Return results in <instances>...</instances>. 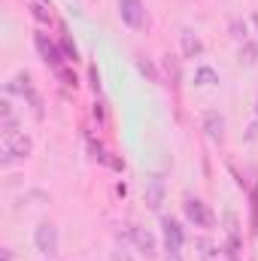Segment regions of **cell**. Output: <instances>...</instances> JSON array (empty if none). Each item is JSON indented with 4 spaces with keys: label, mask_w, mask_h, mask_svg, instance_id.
I'll return each instance as SVG.
<instances>
[{
    "label": "cell",
    "mask_w": 258,
    "mask_h": 261,
    "mask_svg": "<svg viewBox=\"0 0 258 261\" xmlns=\"http://www.w3.org/2000/svg\"><path fill=\"white\" fill-rule=\"evenodd\" d=\"M34 49H37V55H40V61L46 67H52V70H61L64 67V52H61V46L49 37V34H43V31H37L34 34Z\"/></svg>",
    "instance_id": "6da1fadb"
},
{
    "label": "cell",
    "mask_w": 258,
    "mask_h": 261,
    "mask_svg": "<svg viewBox=\"0 0 258 261\" xmlns=\"http://www.w3.org/2000/svg\"><path fill=\"white\" fill-rule=\"evenodd\" d=\"M34 246H37V252H40V255L55 258V255H58V249H61L58 228H55L52 222H40V225L34 228Z\"/></svg>",
    "instance_id": "7a4b0ae2"
},
{
    "label": "cell",
    "mask_w": 258,
    "mask_h": 261,
    "mask_svg": "<svg viewBox=\"0 0 258 261\" xmlns=\"http://www.w3.org/2000/svg\"><path fill=\"white\" fill-rule=\"evenodd\" d=\"M31 152H34V140H31L28 134H18V137H12V140L3 143L0 161H3V167H9V164H15V161H28Z\"/></svg>",
    "instance_id": "3957f363"
},
{
    "label": "cell",
    "mask_w": 258,
    "mask_h": 261,
    "mask_svg": "<svg viewBox=\"0 0 258 261\" xmlns=\"http://www.w3.org/2000/svg\"><path fill=\"white\" fill-rule=\"evenodd\" d=\"M183 216L194 228H213V222H216L213 213H210V206L200 197H192V195H186V200H183Z\"/></svg>",
    "instance_id": "277c9868"
},
{
    "label": "cell",
    "mask_w": 258,
    "mask_h": 261,
    "mask_svg": "<svg viewBox=\"0 0 258 261\" xmlns=\"http://www.w3.org/2000/svg\"><path fill=\"white\" fill-rule=\"evenodd\" d=\"M119 18L128 24L131 31H143L149 24V12L143 0H119Z\"/></svg>",
    "instance_id": "5b68a950"
},
{
    "label": "cell",
    "mask_w": 258,
    "mask_h": 261,
    "mask_svg": "<svg viewBox=\"0 0 258 261\" xmlns=\"http://www.w3.org/2000/svg\"><path fill=\"white\" fill-rule=\"evenodd\" d=\"M131 240H134V249H137L146 261L158 258V240H155V234H152L149 228H143V225H131Z\"/></svg>",
    "instance_id": "8992f818"
},
{
    "label": "cell",
    "mask_w": 258,
    "mask_h": 261,
    "mask_svg": "<svg viewBox=\"0 0 258 261\" xmlns=\"http://www.w3.org/2000/svg\"><path fill=\"white\" fill-rule=\"evenodd\" d=\"M200 128L210 137V143H225V116L219 110H207L200 116Z\"/></svg>",
    "instance_id": "52a82bcc"
},
{
    "label": "cell",
    "mask_w": 258,
    "mask_h": 261,
    "mask_svg": "<svg viewBox=\"0 0 258 261\" xmlns=\"http://www.w3.org/2000/svg\"><path fill=\"white\" fill-rule=\"evenodd\" d=\"M161 234H164V246H186V228L179 225V219L161 216Z\"/></svg>",
    "instance_id": "ba28073f"
},
{
    "label": "cell",
    "mask_w": 258,
    "mask_h": 261,
    "mask_svg": "<svg viewBox=\"0 0 258 261\" xmlns=\"http://www.w3.org/2000/svg\"><path fill=\"white\" fill-rule=\"evenodd\" d=\"M164 192H167L164 179H161L158 173L149 176V179H146V192H143V203H146L149 210H161V203H164Z\"/></svg>",
    "instance_id": "9c48e42d"
},
{
    "label": "cell",
    "mask_w": 258,
    "mask_h": 261,
    "mask_svg": "<svg viewBox=\"0 0 258 261\" xmlns=\"http://www.w3.org/2000/svg\"><path fill=\"white\" fill-rule=\"evenodd\" d=\"M3 88H6V94H18V97H24V100L37 91V88H34V79H31V73H28V70H18V73H15Z\"/></svg>",
    "instance_id": "30bf717a"
},
{
    "label": "cell",
    "mask_w": 258,
    "mask_h": 261,
    "mask_svg": "<svg viewBox=\"0 0 258 261\" xmlns=\"http://www.w3.org/2000/svg\"><path fill=\"white\" fill-rule=\"evenodd\" d=\"M179 49H183V58H200L203 55V40L192 28H183L179 31Z\"/></svg>",
    "instance_id": "8fae6325"
},
{
    "label": "cell",
    "mask_w": 258,
    "mask_h": 261,
    "mask_svg": "<svg viewBox=\"0 0 258 261\" xmlns=\"http://www.w3.org/2000/svg\"><path fill=\"white\" fill-rule=\"evenodd\" d=\"M225 222H228V258H237L240 255V225H237V216L225 213Z\"/></svg>",
    "instance_id": "7c38bea8"
},
{
    "label": "cell",
    "mask_w": 258,
    "mask_h": 261,
    "mask_svg": "<svg viewBox=\"0 0 258 261\" xmlns=\"http://www.w3.org/2000/svg\"><path fill=\"white\" fill-rule=\"evenodd\" d=\"M134 64H137V70H140V76H146L152 85H161V73H158V67H155V61H152L149 55H137Z\"/></svg>",
    "instance_id": "4fadbf2b"
},
{
    "label": "cell",
    "mask_w": 258,
    "mask_h": 261,
    "mask_svg": "<svg viewBox=\"0 0 258 261\" xmlns=\"http://www.w3.org/2000/svg\"><path fill=\"white\" fill-rule=\"evenodd\" d=\"M194 85H203V88H210V85H219V73H216L213 67H207V64L194 67Z\"/></svg>",
    "instance_id": "5bb4252c"
},
{
    "label": "cell",
    "mask_w": 258,
    "mask_h": 261,
    "mask_svg": "<svg viewBox=\"0 0 258 261\" xmlns=\"http://www.w3.org/2000/svg\"><path fill=\"white\" fill-rule=\"evenodd\" d=\"M228 34H231L237 43H246V40H249V21H246V18H240V15H237V18H231V21H228Z\"/></svg>",
    "instance_id": "9a60e30c"
},
{
    "label": "cell",
    "mask_w": 258,
    "mask_h": 261,
    "mask_svg": "<svg viewBox=\"0 0 258 261\" xmlns=\"http://www.w3.org/2000/svg\"><path fill=\"white\" fill-rule=\"evenodd\" d=\"M58 46H61V52H64L67 61H79V49H76V43H73V37H70L67 28H61V40H58Z\"/></svg>",
    "instance_id": "2e32d148"
},
{
    "label": "cell",
    "mask_w": 258,
    "mask_h": 261,
    "mask_svg": "<svg viewBox=\"0 0 258 261\" xmlns=\"http://www.w3.org/2000/svg\"><path fill=\"white\" fill-rule=\"evenodd\" d=\"M240 61H243V64H249V67L258 61V43H255V40L240 43Z\"/></svg>",
    "instance_id": "e0dca14e"
},
{
    "label": "cell",
    "mask_w": 258,
    "mask_h": 261,
    "mask_svg": "<svg viewBox=\"0 0 258 261\" xmlns=\"http://www.w3.org/2000/svg\"><path fill=\"white\" fill-rule=\"evenodd\" d=\"M0 134H3V143H6V140H12V137H18V119H15V116L0 119Z\"/></svg>",
    "instance_id": "ac0fdd59"
},
{
    "label": "cell",
    "mask_w": 258,
    "mask_h": 261,
    "mask_svg": "<svg viewBox=\"0 0 258 261\" xmlns=\"http://www.w3.org/2000/svg\"><path fill=\"white\" fill-rule=\"evenodd\" d=\"M194 246L200 249V261H219V249H216V246H213L210 240H203V237H200V240H197Z\"/></svg>",
    "instance_id": "d6986e66"
},
{
    "label": "cell",
    "mask_w": 258,
    "mask_h": 261,
    "mask_svg": "<svg viewBox=\"0 0 258 261\" xmlns=\"http://www.w3.org/2000/svg\"><path fill=\"white\" fill-rule=\"evenodd\" d=\"M31 15L40 21V24H52V12L46 3H31Z\"/></svg>",
    "instance_id": "ffe728a7"
},
{
    "label": "cell",
    "mask_w": 258,
    "mask_h": 261,
    "mask_svg": "<svg viewBox=\"0 0 258 261\" xmlns=\"http://www.w3.org/2000/svg\"><path fill=\"white\" fill-rule=\"evenodd\" d=\"M55 73H58V79H61L64 85H70V88H76V85H79V79H76V73H70L67 67H61V70H55Z\"/></svg>",
    "instance_id": "44dd1931"
},
{
    "label": "cell",
    "mask_w": 258,
    "mask_h": 261,
    "mask_svg": "<svg viewBox=\"0 0 258 261\" xmlns=\"http://www.w3.org/2000/svg\"><path fill=\"white\" fill-rule=\"evenodd\" d=\"M164 261H183V246H164Z\"/></svg>",
    "instance_id": "7402d4cb"
},
{
    "label": "cell",
    "mask_w": 258,
    "mask_h": 261,
    "mask_svg": "<svg viewBox=\"0 0 258 261\" xmlns=\"http://www.w3.org/2000/svg\"><path fill=\"white\" fill-rule=\"evenodd\" d=\"M88 79H91V88H94V94H97V91H100V73H97L94 64L88 67Z\"/></svg>",
    "instance_id": "603a6c76"
},
{
    "label": "cell",
    "mask_w": 258,
    "mask_h": 261,
    "mask_svg": "<svg viewBox=\"0 0 258 261\" xmlns=\"http://www.w3.org/2000/svg\"><path fill=\"white\" fill-rule=\"evenodd\" d=\"M113 261H134V255H131L125 246H116L113 249Z\"/></svg>",
    "instance_id": "cb8c5ba5"
},
{
    "label": "cell",
    "mask_w": 258,
    "mask_h": 261,
    "mask_svg": "<svg viewBox=\"0 0 258 261\" xmlns=\"http://www.w3.org/2000/svg\"><path fill=\"white\" fill-rule=\"evenodd\" d=\"M243 140H246V143H252V140H258V116L252 119V125L246 128V134H243Z\"/></svg>",
    "instance_id": "d4e9b609"
},
{
    "label": "cell",
    "mask_w": 258,
    "mask_h": 261,
    "mask_svg": "<svg viewBox=\"0 0 258 261\" xmlns=\"http://www.w3.org/2000/svg\"><path fill=\"white\" fill-rule=\"evenodd\" d=\"M104 107H107L104 100H94V110H91V116L97 119V125H100V122H104V116H107V110H104Z\"/></svg>",
    "instance_id": "484cf974"
},
{
    "label": "cell",
    "mask_w": 258,
    "mask_h": 261,
    "mask_svg": "<svg viewBox=\"0 0 258 261\" xmlns=\"http://www.w3.org/2000/svg\"><path fill=\"white\" fill-rule=\"evenodd\" d=\"M12 116V103H9V97H3L0 100V119H9Z\"/></svg>",
    "instance_id": "4316f807"
},
{
    "label": "cell",
    "mask_w": 258,
    "mask_h": 261,
    "mask_svg": "<svg viewBox=\"0 0 258 261\" xmlns=\"http://www.w3.org/2000/svg\"><path fill=\"white\" fill-rule=\"evenodd\" d=\"M249 21H252V24L258 28V12H252V18H249Z\"/></svg>",
    "instance_id": "83f0119b"
},
{
    "label": "cell",
    "mask_w": 258,
    "mask_h": 261,
    "mask_svg": "<svg viewBox=\"0 0 258 261\" xmlns=\"http://www.w3.org/2000/svg\"><path fill=\"white\" fill-rule=\"evenodd\" d=\"M255 116H258V107H255Z\"/></svg>",
    "instance_id": "f1b7e54d"
},
{
    "label": "cell",
    "mask_w": 258,
    "mask_h": 261,
    "mask_svg": "<svg viewBox=\"0 0 258 261\" xmlns=\"http://www.w3.org/2000/svg\"><path fill=\"white\" fill-rule=\"evenodd\" d=\"M46 261H52V258H46Z\"/></svg>",
    "instance_id": "f546056e"
}]
</instances>
